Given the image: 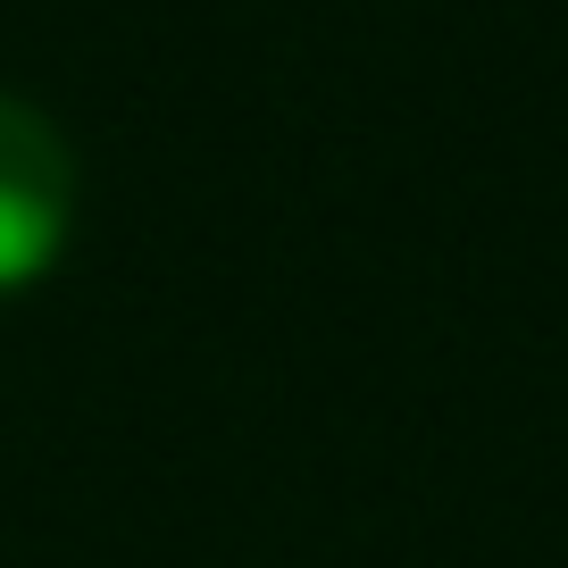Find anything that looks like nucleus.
I'll use <instances>...</instances> for the list:
<instances>
[{
    "label": "nucleus",
    "mask_w": 568,
    "mask_h": 568,
    "mask_svg": "<svg viewBox=\"0 0 568 568\" xmlns=\"http://www.w3.org/2000/svg\"><path fill=\"white\" fill-rule=\"evenodd\" d=\"M75 226V160L59 125L26 109L18 92H0V302L51 276Z\"/></svg>",
    "instance_id": "nucleus-1"
}]
</instances>
